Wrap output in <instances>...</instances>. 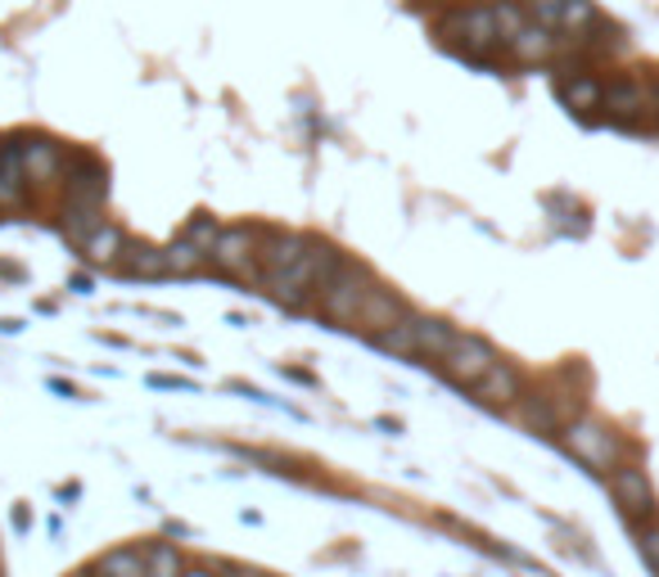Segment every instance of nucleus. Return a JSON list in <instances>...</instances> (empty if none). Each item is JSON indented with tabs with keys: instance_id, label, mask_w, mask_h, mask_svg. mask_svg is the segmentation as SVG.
I'll list each match as a JSON object with an SVG mask.
<instances>
[{
	"instance_id": "f257e3e1",
	"label": "nucleus",
	"mask_w": 659,
	"mask_h": 577,
	"mask_svg": "<svg viewBox=\"0 0 659 577\" xmlns=\"http://www.w3.org/2000/svg\"><path fill=\"white\" fill-rule=\"evenodd\" d=\"M366 288H371L366 271L353 266V262H344L335 275H330V280L316 288V294H321V316H325V321H335V325H353L357 312H362Z\"/></svg>"
},
{
	"instance_id": "f03ea898",
	"label": "nucleus",
	"mask_w": 659,
	"mask_h": 577,
	"mask_svg": "<svg viewBox=\"0 0 659 577\" xmlns=\"http://www.w3.org/2000/svg\"><path fill=\"white\" fill-rule=\"evenodd\" d=\"M443 375L456 384V388H475L493 366H497V352L493 343H484L479 334H456V343L443 352Z\"/></svg>"
},
{
	"instance_id": "7ed1b4c3",
	"label": "nucleus",
	"mask_w": 659,
	"mask_h": 577,
	"mask_svg": "<svg viewBox=\"0 0 659 577\" xmlns=\"http://www.w3.org/2000/svg\"><path fill=\"white\" fill-rule=\"evenodd\" d=\"M565 447H569V456L574 460H582L587 469H610L615 460H619V443H615V433L610 428H601V424H591V419H574V424H565Z\"/></svg>"
},
{
	"instance_id": "20e7f679",
	"label": "nucleus",
	"mask_w": 659,
	"mask_h": 577,
	"mask_svg": "<svg viewBox=\"0 0 659 577\" xmlns=\"http://www.w3.org/2000/svg\"><path fill=\"white\" fill-rule=\"evenodd\" d=\"M560 45H565V37H556L551 28H543L538 19H529L515 37H506L501 41V50L515 59V63H547V59H556L560 54Z\"/></svg>"
},
{
	"instance_id": "39448f33",
	"label": "nucleus",
	"mask_w": 659,
	"mask_h": 577,
	"mask_svg": "<svg viewBox=\"0 0 659 577\" xmlns=\"http://www.w3.org/2000/svg\"><path fill=\"white\" fill-rule=\"evenodd\" d=\"M253 257H257V231L253 226H226L213 244V266L226 275H244Z\"/></svg>"
},
{
	"instance_id": "423d86ee",
	"label": "nucleus",
	"mask_w": 659,
	"mask_h": 577,
	"mask_svg": "<svg viewBox=\"0 0 659 577\" xmlns=\"http://www.w3.org/2000/svg\"><path fill=\"white\" fill-rule=\"evenodd\" d=\"M63 176H69V199L73 203H100L104 207V194H109L104 163H95L91 154H78L73 163H63Z\"/></svg>"
},
{
	"instance_id": "0eeeda50",
	"label": "nucleus",
	"mask_w": 659,
	"mask_h": 577,
	"mask_svg": "<svg viewBox=\"0 0 659 577\" xmlns=\"http://www.w3.org/2000/svg\"><path fill=\"white\" fill-rule=\"evenodd\" d=\"M610 487H615L628 519H650L655 515V492H650V478L641 469H615Z\"/></svg>"
},
{
	"instance_id": "6e6552de",
	"label": "nucleus",
	"mask_w": 659,
	"mask_h": 577,
	"mask_svg": "<svg viewBox=\"0 0 659 577\" xmlns=\"http://www.w3.org/2000/svg\"><path fill=\"white\" fill-rule=\"evenodd\" d=\"M398 316H403V298L393 294V288L371 284V288H366V298H362V312H357V321H353V325H362V330L379 334V330H388Z\"/></svg>"
},
{
	"instance_id": "1a4fd4ad",
	"label": "nucleus",
	"mask_w": 659,
	"mask_h": 577,
	"mask_svg": "<svg viewBox=\"0 0 659 577\" xmlns=\"http://www.w3.org/2000/svg\"><path fill=\"white\" fill-rule=\"evenodd\" d=\"M556 91H560L565 109H574V113H591V109H601V100H606V82L591 78V72H569V78L556 82Z\"/></svg>"
},
{
	"instance_id": "9d476101",
	"label": "nucleus",
	"mask_w": 659,
	"mask_h": 577,
	"mask_svg": "<svg viewBox=\"0 0 659 577\" xmlns=\"http://www.w3.org/2000/svg\"><path fill=\"white\" fill-rule=\"evenodd\" d=\"M19 150H23V172H28V181H54V176H59V168H63L59 144H50V140H41V135H23Z\"/></svg>"
},
{
	"instance_id": "9b49d317",
	"label": "nucleus",
	"mask_w": 659,
	"mask_h": 577,
	"mask_svg": "<svg viewBox=\"0 0 659 577\" xmlns=\"http://www.w3.org/2000/svg\"><path fill=\"white\" fill-rule=\"evenodd\" d=\"M601 109H606L615 122H632V118L646 109V87L632 82V78H615V82H606V100H601Z\"/></svg>"
},
{
	"instance_id": "f8f14e48",
	"label": "nucleus",
	"mask_w": 659,
	"mask_h": 577,
	"mask_svg": "<svg viewBox=\"0 0 659 577\" xmlns=\"http://www.w3.org/2000/svg\"><path fill=\"white\" fill-rule=\"evenodd\" d=\"M307 249L303 235H285V231H272L267 240L257 244V262H262V275H272V271H285L290 262H298V253Z\"/></svg>"
},
{
	"instance_id": "ddd939ff",
	"label": "nucleus",
	"mask_w": 659,
	"mask_h": 577,
	"mask_svg": "<svg viewBox=\"0 0 659 577\" xmlns=\"http://www.w3.org/2000/svg\"><path fill=\"white\" fill-rule=\"evenodd\" d=\"M118 266L126 275H141V280H159V275H172L168 266V249H154V244H126Z\"/></svg>"
},
{
	"instance_id": "4468645a",
	"label": "nucleus",
	"mask_w": 659,
	"mask_h": 577,
	"mask_svg": "<svg viewBox=\"0 0 659 577\" xmlns=\"http://www.w3.org/2000/svg\"><path fill=\"white\" fill-rule=\"evenodd\" d=\"M104 207L100 203H63V235H69L73 244H87L100 226H104V216H100Z\"/></svg>"
},
{
	"instance_id": "2eb2a0df",
	"label": "nucleus",
	"mask_w": 659,
	"mask_h": 577,
	"mask_svg": "<svg viewBox=\"0 0 659 577\" xmlns=\"http://www.w3.org/2000/svg\"><path fill=\"white\" fill-rule=\"evenodd\" d=\"M475 397L488 402V406H506V402H515V397H519V379H515V371L497 361V366L475 384Z\"/></svg>"
},
{
	"instance_id": "dca6fc26",
	"label": "nucleus",
	"mask_w": 659,
	"mask_h": 577,
	"mask_svg": "<svg viewBox=\"0 0 659 577\" xmlns=\"http://www.w3.org/2000/svg\"><path fill=\"white\" fill-rule=\"evenodd\" d=\"M456 343V330L447 321H434V316H420L416 325V352L412 356H429V361H443V352Z\"/></svg>"
},
{
	"instance_id": "f3484780",
	"label": "nucleus",
	"mask_w": 659,
	"mask_h": 577,
	"mask_svg": "<svg viewBox=\"0 0 659 577\" xmlns=\"http://www.w3.org/2000/svg\"><path fill=\"white\" fill-rule=\"evenodd\" d=\"M416 325H420V316H412V312H403L398 321H393L388 330H379L375 334V347H384V352H403V356H412L416 352Z\"/></svg>"
},
{
	"instance_id": "a211bd4d",
	"label": "nucleus",
	"mask_w": 659,
	"mask_h": 577,
	"mask_svg": "<svg viewBox=\"0 0 659 577\" xmlns=\"http://www.w3.org/2000/svg\"><path fill=\"white\" fill-rule=\"evenodd\" d=\"M100 577H150V559L141 550H113L100 559Z\"/></svg>"
},
{
	"instance_id": "6ab92c4d",
	"label": "nucleus",
	"mask_w": 659,
	"mask_h": 577,
	"mask_svg": "<svg viewBox=\"0 0 659 577\" xmlns=\"http://www.w3.org/2000/svg\"><path fill=\"white\" fill-rule=\"evenodd\" d=\"M168 266H172L176 275H200V271L209 266V253H204V249H194L190 240L176 235V240L168 244Z\"/></svg>"
},
{
	"instance_id": "aec40b11",
	"label": "nucleus",
	"mask_w": 659,
	"mask_h": 577,
	"mask_svg": "<svg viewBox=\"0 0 659 577\" xmlns=\"http://www.w3.org/2000/svg\"><path fill=\"white\" fill-rule=\"evenodd\" d=\"M122 249H126V240H122V231H118V226H100V231L82 244V253H87L91 262H118V257H122Z\"/></svg>"
},
{
	"instance_id": "412c9836",
	"label": "nucleus",
	"mask_w": 659,
	"mask_h": 577,
	"mask_svg": "<svg viewBox=\"0 0 659 577\" xmlns=\"http://www.w3.org/2000/svg\"><path fill=\"white\" fill-rule=\"evenodd\" d=\"M217 235H222V226L213 222V216H204V212H200V216H190V226L181 231V240H190L194 249H204L209 262H213V244H217Z\"/></svg>"
},
{
	"instance_id": "4be33fe9",
	"label": "nucleus",
	"mask_w": 659,
	"mask_h": 577,
	"mask_svg": "<svg viewBox=\"0 0 659 577\" xmlns=\"http://www.w3.org/2000/svg\"><path fill=\"white\" fill-rule=\"evenodd\" d=\"M641 555H646V564L659 573V528H650V533H641Z\"/></svg>"
},
{
	"instance_id": "5701e85b",
	"label": "nucleus",
	"mask_w": 659,
	"mask_h": 577,
	"mask_svg": "<svg viewBox=\"0 0 659 577\" xmlns=\"http://www.w3.org/2000/svg\"><path fill=\"white\" fill-rule=\"evenodd\" d=\"M185 577H213V573H185Z\"/></svg>"
},
{
	"instance_id": "b1692460",
	"label": "nucleus",
	"mask_w": 659,
	"mask_h": 577,
	"mask_svg": "<svg viewBox=\"0 0 659 577\" xmlns=\"http://www.w3.org/2000/svg\"><path fill=\"white\" fill-rule=\"evenodd\" d=\"M240 577H257V573H240Z\"/></svg>"
},
{
	"instance_id": "393cba45",
	"label": "nucleus",
	"mask_w": 659,
	"mask_h": 577,
	"mask_svg": "<svg viewBox=\"0 0 659 577\" xmlns=\"http://www.w3.org/2000/svg\"><path fill=\"white\" fill-rule=\"evenodd\" d=\"M0 150H6V140H0Z\"/></svg>"
}]
</instances>
